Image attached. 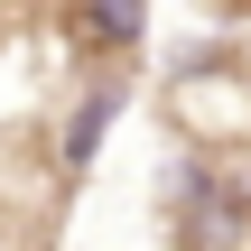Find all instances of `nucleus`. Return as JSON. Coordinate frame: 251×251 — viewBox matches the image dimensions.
I'll return each mask as SVG.
<instances>
[{"mask_svg": "<svg viewBox=\"0 0 251 251\" xmlns=\"http://www.w3.org/2000/svg\"><path fill=\"white\" fill-rule=\"evenodd\" d=\"M177 251H251V196H214V205H196L186 233H177Z\"/></svg>", "mask_w": 251, "mask_h": 251, "instance_id": "obj_1", "label": "nucleus"}, {"mask_svg": "<svg viewBox=\"0 0 251 251\" xmlns=\"http://www.w3.org/2000/svg\"><path fill=\"white\" fill-rule=\"evenodd\" d=\"M140 0H75V47H130L140 37Z\"/></svg>", "mask_w": 251, "mask_h": 251, "instance_id": "obj_2", "label": "nucleus"}]
</instances>
